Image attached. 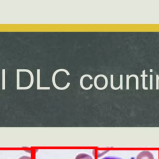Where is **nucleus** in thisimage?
Here are the masks:
<instances>
[{
  "label": "nucleus",
  "mask_w": 159,
  "mask_h": 159,
  "mask_svg": "<svg viewBox=\"0 0 159 159\" xmlns=\"http://www.w3.org/2000/svg\"><path fill=\"white\" fill-rule=\"evenodd\" d=\"M65 71V72L66 73L67 75H70V73L67 71V70H65V69H58V70H57L53 73V76H52V83H53L54 87H55L56 89H59V90H64V89H67V88L69 87L70 84V83H68L66 84V85L65 87H63V88H60V87H58V86H57V84H56V83H55V76H56V74H57L58 72H59V71Z\"/></svg>",
  "instance_id": "f257e3e1"
},
{
  "label": "nucleus",
  "mask_w": 159,
  "mask_h": 159,
  "mask_svg": "<svg viewBox=\"0 0 159 159\" xmlns=\"http://www.w3.org/2000/svg\"><path fill=\"white\" fill-rule=\"evenodd\" d=\"M136 159H155L153 154L149 151H142L140 152Z\"/></svg>",
  "instance_id": "f03ea898"
},
{
  "label": "nucleus",
  "mask_w": 159,
  "mask_h": 159,
  "mask_svg": "<svg viewBox=\"0 0 159 159\" xmlns=\"http://www.w3.org/2000/svg\"><path fill=\"white\" fill-rule=\"evenodd\" d=\"M17 70L19 71V72L20 71H26V72H28L30 74V83L29 85L28 86H27V87H19L18 90H19V89H28L30 88H31L32 86L33 85V83H34V76H33L32 72L31 71H30L29 70H27V69H17Z\"/></svg>",
  "instance_id": "7ed1b4c3"
},
{
  "label": "nucleus",
  "mask_w": 159,
  "mask_h": 159,
  "mask_svg": "<svg viewBox=\"0 0 159 159\" xmlns=\"http://www.w3.org/2000/svg\"><path fill=\"white\" fill-rule=\"evenodd\" d=\"M50 87H40V69L37 70V90H46L50 89Z\"/></svg>",
  "instance_id": "20e7f679"
},
{
  "label": "nucleus",
  "mask_w": 159,
  "mask_h": 159,
  "mask_svg": "<svg viewBox=\"0 0 159 159\" xmlns=\"http://www.w3.org/2000/svg\"><path fill=\"white\" fill-rule=\"evenodd\" d=\"M86 76H88L91 80H92V76H90L89 75H83L81 77V78H80V86L82 88V89H85V90H88V89H91V88H92V86H93V84H90V86H89V87H88V88H84V86H83V78H84V77H86Z\"/></svg>",
  "instance_id": "39448f33"
},
{
  "label": "nucleus",
  "mask_w": 159,
  "mask_h": 159,
  "mask_svg": "<svg viewBox=\"0 0 159 159\" xmlns=\"http://www.w3.org/2000/svg\"><path fill=\"white\" fill-rule=\"evenodd\" d=\"M75 159H93V158L88 154L82 153L78 154Z\"/></svg>",
  "instance_id": "423d86ee"
},
{
  "label": "nucleus",
  "mask_w": 159,
  "mask_h": 159,
  "mask_svg": "<svg viewBox=\"0 0 159 159\" xmlns=\"http://www.w3.org/2000/svg\"><path fill=\"white\" fill-rule=\"evenodd\" d=\"M2 88L5 89V69L2 70Z\"/></svg>",
  "instance_id": "0eeeda50"
},
{
  "label": "nucleus",
  "mask_w": 159,
  "mask_h": 159,
  "mask_svg": "<svg viewBox=\"0 0 159 159\" xmlns=\"http://www.w3.org/2000/svg\"><path fill=\"white\" fill-rule=\"evenodd\" d=\"M19 87V71L17 70V89H18Z\"/></svg>",
  "instance_id": "6e6552de"
},
{
  "label": "nucleus",
  "mask_w": 159,
  "mask_h": 159,
  "mask_svg": "<svg viewBox=\"0 0 159 159\" xmlns=\"http://www.w3.org/2000/svg\"><path fill=\"white\" fill-rule=\"evenodd\" d=\"M102 159H122V158L116 157H106L103 158Z\"/></svg>",
  "instance_id": "1a4fd4ad"
},
{
  "label": "nucleus",
  "mask_w": 159,
  "mask_h": 159,
  "mask_svg": "<svg viewBox=\"0 0 159 159\" xmlns=\"http://www.w3.org/2000/svg\"><path fill=\"white\" fill-rule=\"evenodd\" d=\"M19 159H32L29 156H27V155H24V156H22L20 157Z\"/></svg>",
  "instance_id": "9d476101"
}]
</instances>
